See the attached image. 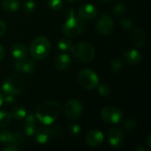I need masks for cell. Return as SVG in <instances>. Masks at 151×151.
I'll use <instances>...</instances> for the list:
<instances>
[{"mask_svg": "<svg viewBox=\"0 0 151 151\" xmlns=\"http://www.w3.org/2000/svg\"><path fill=\"white\" fill-rule=\"evenodd\" d=\"M61 105L57 101H45L40 104L35 111V118L43 125L49 126L59 116Z\"/></svg>", "mask_w": 151, "mask_h": 151, "instance_id": "1", "label": "cell"}, {"mask_svg": "<svg viewBox=\"0 0 151 151\" xmlns=\"http://www.w3.org/2000/svg\"><path fill=\"white\" fill-rule=\"evenodd\" d=\"M50 50L51 45L50 40L44 36H38L31 42L29 53L33 58L42 60L49 56Z\"/></svg>", "mask_w": 151, "mask_h": 151, "instance_id": "2", "label": "cell"}, {"mask_svg": "<svg viewBox=\"0 0 151 151\" xmlns=\"http://www.w3.org/2000/svg\"><path fill=\"white\" fill-rule=\"evenodd\" d=\"M70 50L76 60L83 63H88L96 57V50L89 42H79L73 45Z\"/></svg>", "mask_w": 151, "mask_h": 151, "instance_id": "3", "label": "cell"}, {"mask_svg": "<svg viewBox=\"0 0 151 151\" xmlns=\"http://www.w3.org/2000/svg\"><path fill=\"white\" fill-rule=\"evenodd\" d=\"M24 80L22 77L17 74L9 76L2 85V90L5 95L17 96L20 94L24 88Z\"/></svg>", "mask_w": 151, "mask_h": 151, "instance_id": "4", "label": "cell"}, {"mask_svg": "<svg viewBox=\"0 0 151 151\" xmlns=\"http://www.w3.org/2000/svg\"><path fill=\"white\" fill-rule=\"evenodd\" d=\"M78 81L82 88L86 90H92L98 86L99 78L95 71L86 68L79 73Z\"/></svg>", "mask_w": 151, "mask_h": 151, "instance_id": "5", "label": "cell"}, {"mask_svg": "<svg viewBox=\"0 0 151 151\" xmlns=\"http://www.w3.org/2000/svg\"><path fill=\"white\" fill-rule=\"evenodd\" d=\"M84 22L77 17H70L63 26V33L67 37H77L84 31Z\"/></svg>", "mask_w": 151, "mask_h": 151, "instance_id": "6", "label": "cell"}, {"mask_svg": "<svg viewBox=\"0 0 151 151\" xmlns=\"http://www.w3.org/2000/svg\"><path fill=\"white\" fill-rule=\"evenodd\" d=\"M102 119L109 124H119L123 119V112L117 107L107 106L101 111Z\"/></svg>", "mask_w": 151, "mask_h": 151, "instance_id": "7", "label": "cell"}, {"mask_svg": "<svg viewBox=\"0 0 151 151\" xmlns=\"http://www.w3.org/2000/svg\"><path fill=\"white\" fill-rule=\"evenodd\" d=\"M82 104L79 100L72 99L65 104L64 107V113L67 119L74 120L81 117L82 113Z\"/></svg>", "mask_w": 151, "mask_h": 151, "instance_id": "8", "label": "cell"}, {"mask_svg": "<svg viewBox=\"0 0 151 151\" xmlns=\"http://www.w3.org/2000/svg\"><path fill=\"white\" fill-rule=\"evenodd\" d=\"M96 30L103 35H108L114 30L113 19L108 14H103L96 21Z\"/></svg>", "mask_w": 151, "mask_h": 151, "instance_id": "9", "label": "cell"}, {"mask_svg": "<svg viewBox=\"0 0 151 151\" xmlns=\"http://www.w3.org/2000/svg\"><path fill=\"white\" fill-rule=\"evenodd\" d=\"M14 68L16 71L25 74H32L36 70V64L34 60L27 58L16 59L14 63Z\"/></svg>", "mask_w": 151, "mask_h": 151, "instance_id": "10", "label": "cell"}, {"mask_svg": "<svg viewBox=\"0 0 151 151\" xmlns=\"http://www.w3.org/2000/svg\"><path fill=\"white\" fill-rule=\"evenodd\" d=\"M108 141L114 149L120 148L124 143V133L120 128H111L108 133Z\"/></svg>", "mask_w": 151, "mask_h": 151, "instance_id": "11", "label": "cell"}, {"mask_svg": "<svg viewBox=\"0 0 151 151\" xmlns=\"http://www.w3.org/2000/svg\"><path fill=\"white\" fill-rule=\"evenodd\" d=\"M96 7L91 4H85L79 9V18L82 20H92L96 16Z\"/></svg>", "mask_w": 151, "mask_h": 151, "instance_id": "12", "label": "cell"}, {"mask_svg": "<svg viewBox=\"0 0 151 151\" xmlns=\"http://www.w3.org/2000/svg\"><path fill=\"white\" fill-rule=\"evenodd\" d=\"M104 142V134L98 129L90 130L86 136V142L90 147H98Z\"/></svg>", "mask_w": 151, "mask_h": 151, "instance_id": "13", "label": "cell"}, {"mask_svg": "<svg viewBox=\"0 0 151 151\" xmlns=\"http://www.w3.org/2000/svg\"><path fill=\"white\" fill-rule=\"evenodd\" d=\"M35 140L40 144H45L50 139V137L57 136L55 134V129H50L48 127H40L37 131H35Z\"/></svg>", "mask_w": 151, "mask_h": 151, "instance_id": "14", "label": "cell"}, {"mask_svg": "<svg viewBox=\"0 0 151 151\" xmlns=\"http://www.w3.org/2000/svg\"><path fill=\"white\" fill-rule=\"evenodd\" d=\"M23 129L27 136H32L36 131V118L33 114L27 115L23 125Z\"/></svg>", "mask_w": 151, "mask_h": 151, "instance_id": "15", "label": "cell"}, {"mask_svg": "<svg viewBox=\"0 0 151 151\" xmlns=\"http://www.w3.org/2000/svg\"><path fill=\"white\" fill-rule=\"evenodd\" d=\"M124 59L125 61L131 65H136L140 64L142 60V55L141 52L135 49L129 50L124 53Z\"/></svg>", "mask_w": 151, "mask_h": 151, "instance_id": "16", "label": "cell"}, {"mask_svg": "<svg viewBox=\"0 0 151 151\" xmlns=\"http://www.w3.org/2000/svg\"><path fill=\"white\" fill-rule=\"evenodd\" d=\"M54 65L58 71H65L71 65V58L66 53H62L58 55L54 62Z\"/></svg>", "mask_w": 151, "mask_h": 151, "instance_id": "17", "label": "cell"}, {"mask_svg": "<svg viewBox=\"0 0 151 151\" xmlns=\"http://www.w3.org/2000/svg\"><path fill=\"white\" fill-rule=\"evenodd\" d=\"M11 51H12V57L16 59L25 58H27V56L28 54V50H27V47L25 46V44L20 43V42L14 43L11 48Z\"/></svg>", "mask_w": 151, "mask_h": 151, "instance_id": "18", "label": "cell"}, {"mask_svg": "<svg viewBox=\"0 0 151 151\" xmlns=\"http://www.w3.org/2000/svg\"><path fill=\"white\" fill-rule=\"evenodd\" d=\"M131 40H132V42L135 46H137V47L143 46L145 43V41H146V36H145L144 31L139 27L133 29V31L131 32Z\"/></svg>", "mask_w": 151, "mask_h": 151, "instance_id": "19", "label": "cell"}, {"mask_svg": "<svg viewBox=\"0 0 151 151\" xmlns=\"http://www.w3.org/2000/svg\"><path fill=\"white\" fill-rule=\"evenodd\" d=\"M19 0H2L1 6L7 12H14L19 10Z\"/></svg>", "mask_w": 151, "mask_h": 151, "instance_id": "20", "label": "cell"}, {"mask_svg": "<svg viewBox=\"0 0 151 151\" xmlns=\"http://www.w3.org/2000/svg\"><path fill=\"white\" fill-rule=\"evenodd\" d=\"M11 116H12V118H13V119H15L17 120L23 119L27 116V111L22 106H17V107H15V108H13L12 110Z\"/></svg>", "mask_w": 151, "mask_h": 151, "instance_id": "21", "label": "cell"}, {"mask_svg": "<svg viewBox=\"0 0 151 151\" xmlns=\"http://www.w3.org/2000/svg\"><path fill=\"white\" fill-rule=\"evenodd\" d=\"M127 12V7L124 3H118L114 5L112 12L115 17H123Z\"/></svg>", "mask_w": 151, "mask_h": 151, "instance_id": "22", "label": "cell"}, {"mask_svg": "<svg viewBox=\"0 0 151 151\" xmlns=\"http://www.w3.org/2000/svg\"><path fill=\"white\" fill-rule=\"evenodd\" d=\"M11 120H12V116L10 113L4 111H0V129L9 126Z\"/></svg>", "mask_w": 151, "mask_h": 151, "instance_id": "23", "label": "cell"}, {"mask_svg": "<svg viewBox=\"0 0 151 151\" xmlns=\"http://www.w3.org/2000/svg\"><path fill=\"white\" fill-rule=\"evenodd\" d=\"M12 138H13V134L8 130L2 131L0 133V142L4 145L11 144L12 142Z\"/></svg>", "mask_w": 151, "mask_h": 151, "instance_id": "24", "label": "cell"}, {"mask_svg": "<svg viewBox=\"0 0 151 151\" xmlns=\"http://www.w3.org/2000/svg\"><path fill=\"white\" fill-rule=\"evenodd\" d=\"M58 47L61 51H68V50H70L72 49L73 43L69 39L62 38V39L59 40V42L58 43Z\"/></svg>", "mask_w": 151, "mask_h": 151, "instance_id": "25", "label": "cell"}, {"mask_svg": "<svg viewBox=\"0 0 151 151\" xmlns=\"http://www.w3.org/2000/svg\"><path fill=\"white\" fill-rule=\"evenodd\" d=\"M111 69L113 73H118L122 68V61L119 58H115L111 61Z\"/></svg>", "mask_w": 151, "mask_h": 151, "instance_id": "26", "label": "cell"}, {"mask_svg": "<svg viewBox=\"0 0 151 151\" xmlns=\"http://www.w3.org/2000/svg\"><path fill=\"white\" fill-rule=\"evenodd\" d=\"M98 93L102 96H109L111 93V87L108 84H101L98 85Z\"/></svg>", "mask_w": 151, "mask_h": 151, "instance_id": "27", "label": "cell"}, {"mask_svg": "<svg viewBox=\"0 0 151 151\" xmlns=\"http://www.w3.org/2000/svg\"><path fill=\"white\" fill-rule=\"evenodd\" d=\"M64 1L63 0H48L49 7L53 11H58L63 7Z\"/></svg>", "mask_w": 151, "mask_h": 151, "instance_id": "28", "label": "cell"}, {"mask_svg": "<svg viewBox=\"0 0 151 151\" xmlns=\"http://www.w3.org/2000/svg\"><path fill=\"white\" fill-rule=\"evenodd\" d=\"M68 130H69V133H70L73 136H77V135L80 134L81 128V127H80L78 124H76V123H71V124L69 125Z\"/></svg>", "mask_w": 151, "mask_h": 151, "instance_id": "29", "label": "cell"}, {"mask_svg": "<svg viewBox=\"0 0 151 151\" xmlns=\"http://www.w3.org/2000/svg\"><path fill=\"white\" fill-rule=\"evenodd\" d=\"M35 9V3L34 0H27L24 4V10L27 13H32Z\"/></svg>", "mask_w": 151, "mask_h": 151, "instance_id": "30", "label": "cell"}, {"mask_svg": "<svg viewBox=\"0 0 151 151\" xmlns=\"http://www.w3.org/2000/svg\"><path fill=\"white\" fill-rule=\"evenodd\" d=\"M24 142V138L23 135L19 133H14L13 134V138H12V144H14L16 146L21 145Z\"/></svg>", "mask_w": 151, "mask_h": 151, "instance_id": "31", "label": "cell"}, {"mask_svg": "<svg viewBox=\"0 0 151 151\" xmlns=\"http://www.w3.org/2000/svg\"><path fill=\"white\" fill-rule=\"evenodd\" d=\"M136 127V122L134 119H127L124 122V128L127 131H133Z\"/></svg>", "mask_w": 151, "mask_h": 151, "instance_id": "32", "label": "cell"}, {"mask_svg": "<svg viewBox=\"0 0 151 151\" xmlns=\"http://www.w3.org/2000/svg\"><path fill=\"white\" fill-rule=\"evenodd\" d=\"M120 23H121L122 27H124V28H125V29H127V30H130V29L132 28L133 22H132V20H131V19H129L123 18V19H121Z\"/></svg>", "mask_w": 151, "mask_h": 151, "instance_id": "33", "label": "cell"}, {"mask_svg": "<svg viewBox=\"0 0 151 151\" xmlns=\"http://www.w3.org/2000/svg\"><path fill=\"white\" fill-rule=\"evenodd\" d=\"M4 101L8 104H12L14 103L15 101V98H14V96H12V95H6L5 97L4 98Z\"/></svg>", "mask_w": 151, "mask_h": 151, "instance_id": "34", "label": "cell"}, {"mask_svg": "<svg viewBox=\"0 0 151 151\" xmlns=\"http://www.w3.org/2000/svg\"><path fill=\"white\" fill-rule=\"evenodd\" d=\"M19 150V148L18 146L14 145V144H8L4 149V151H17Z\"/></svg>", "mask_w": 151, "mask_h": 151, "instance_id": "35", "label": "cell"}, {"mask_svg": "<svg viewBox=\"0 0 151 151\" xmlns=\"http://www.w3.org/2000/svg\"><path fill=\"white\" fill-rule=\"evenodd\" d=\"M6 31V24L4 21L0 19V36H2Z\"/></svg>", "mask_w": 151, "mask_h": 151, "instance_id": "36", "label": "cell"}, {"mask_svg": "<svg viewBox=\"0 0 151 151\" xmlns=\"http://www.w3.org/2000/svg\"><path fill=\"white\" fill-rule=\"evenodd\" d=\"M4 49L0 44V62L4 59Z\"/></svg>", "mask_w": 151, "mask_h": 151, "instance_id": "37", "label": "cell"}, {"mask_svg": "<svg viewBox=\"0 0 151 151\" xmlns=\"http://www.w3.org/2000/svg\"><path fill=\"white\" fill-rule=\"evenodd\" d=\"M151 135L150 134H149L148 135V137H147V139H146V142H147V145L149 146V148H151Z\"/></svg>", "mask_w": 151, "mask_h": 151, "instance_id": "38", "label": "cell"}, {"mask_svg": "<svg viewBox=\"0 0 151 151\" xmlns=\"http://www.w3.org/2000/svg\"><path fill=\"white\" fill-rule=\"evenodd\" d=\"M3 103H4V97H3V95L0 93V106L3 104Z\"/></svg>", "mask_w": 151, "mask_h": 151, "instance_id": "39", "label": "cell"}, {"mask_svg": "<svg viewBox=\"0 0 151 151\" xmlns=\"http://www.w3.org/2000/svg\"><path fill=\"white\" fill-rule=\"evenodd\" d=\"M136 150L137 151H139V150L145 151V149H144V148H142V147H139V148H137V149H136Z\"/></svg>", "mask_w": 151, "mask_h": 151, "instance_id": "40", "label": "cell"}, {"mask_svg": "<svg viewBox=\"0 0 151 151\" xmlns=\"http://www.w3.org/2000/svg\"><path fill=\"white\" fill-rule=\"evenodd\" d=\"M65 1H66L67 3H70V4H72V3H74L76 0H65Z\"/></svg>", "mask_w": 151, "mask_h": 151, "instance_id": "41", "label": "cell"}, {"mask_svg": "<svg viewBox=\"0 0 151 151\" xmlns=\"http://www.w3.org/2000/svg\"><path fill=\"white\" fill-rule=\"evenodd\" d=\"M104 2H105V3H108V2H111V1H113V0H103Z\"/></svg>", "mask_w": 151, "mask_h": 151, "instance_id": "42", "label": "cell"}]
</instances>
